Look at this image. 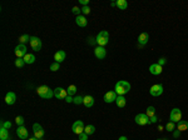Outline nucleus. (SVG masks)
<instances>
[{
    "instance_id": "2eb2a0df",
    "label": "nucleus",
    "mask_w": 188,
    "mask_h": 140,
    "mask_svg": "<svg viewBox=\"0 0 188 140\" xmlns=\"http://www.w3.org/2000/svg\"><path fill=\"white\" fill-rule=\"evenodd\" d=\"M149 71H150V74H153V75H161L162 71H163V66L158 65L157 63L156 64H152L149 66Z\"/></svg>"
},
{
    "instance_id": "79ce46f5",
    "label": "nucleus",
    "mask_w": 188,
    "mask_h": 140,
    "mask_svg": "<svg viewBox=\"0 0 188 140\" xmlns=\"http://www.w3.org/2000/svg\"><path fill=\"white\" fill-rule=\"evenodd\" d=\"M73 99H74V98H72L70 95H68L67 98H65V101H67V103H73Z\"/></svg>"
},
{
    "instance_id": "a211bd4d",
    "label": "nucleus",
    "mask_w": 188,
    "mask_h": 140,
    "mask_svg": "<svg viewBox=\"0 0 188 140\" xmlns=\"http://www.w3.org/2000/svg\"><path fill=\"white\" fill-rule=\"evenodd\" d=\"M15 101H16V95H15V93L9 91L8 94L5 95V103H6L8 105H13V104H15Z\"/></svg>"
},
{
    "instance_id": "de8ad7c7",
    "label": "nucleus",
    "mask_w": 188,
    "mask_h": 140,
    "mask_svg": "<svg viewBox=\"0 0 188 140\" xmlns=\"http://www.w3.org/2000/svg\"><path fill=\"white\" fill-rule=\"evenodd\" d=\"M158 140H167V139H158Z\"/></svg>"
},
{
    "instance_id": "ea45409f",
    "label": "nucleus",
    "mask_w": 188,
    "mask_h": 140,
    "mask_svg": "<svg viewBox=\"0 0 188 140\" xmlns=\"http://www.w3.org/2000/svg\"><path fill=\"white\" fill-rule=\"evenodd\" d=\"M179 135H181V132H178L177 129H174V130H173V136H174V138H178V136H179Z\"/></svg>"
},
{
    "instance_id": "c03bdc74",
    "label": "nucleus",
    "mask_w": 188,
    "mask_h": 140,
    "mask_svg": "<svg viewBox=\"0 0 188 140\" xmlns=\"http://www.w3.org/2000/svg\"><path fill=\"white\" fill-rule=\"evenodd\" d=\"M118 140H128V139H127V136H120Z\"/></svg>"
},
{
    "instance_id": "393cba45",
    "label": "nucleus",
    "mask_w": 188,
    "mask_h": 140,
    "mask_svg": "<svg viewBox=\"0 0 188 140\" xmlns=\"http://www.w3.org/2000/svg\"><path fill=\"white\" fill-rule=\"evenodd\" d=\"M23 59H24L25 64H33V63L35 62V57H34V55H33V54H26V55H25V57L23 58Z\"/></svg>"
},
{
    "instance_id": "f3484780",
    "label": "nucleus",
    "mask_w": 188,
    "mask_h": 140,
    "mask_svg": "<svg viewBox=\"0 0 188 140\" xmlns=\"http://www.w3.org/2000/svg\"><path fill=\"white\" fill-rule=\"evenodd\" d=\"M65 58H67V54H65V51L64 50H58L56 53L54 54V60L56 63H62V62H64L65 60Z\"/></svg>"
},
{
    "instance_id": "dca6fc26",
    "label": "nucleus",
    "mask_w": 188,
    "mask_h": 140,
    "mask_svg": "<svg viewBox=\"0 0 188 140\" xmlns=\"http://www.w3.org/2000/svg\"><path fill=\"white\" fill-rule=\"evenodd\" d=\"M94 55L98 58V59H104L107 57V50L103 48V46H97L94 49Z\"/></svg>"
},
{
    "instance_id": "f257e3e1",
    "label": "nucleus",
    "mask_w": 188,
    "mask_h": 140,
    "mask_svg": "<svg viewBox=\"0 0 188 140\" xmlns=\"http://www.w3.org/2000/svg\"><path fill=\"white\" fill-rule=\"evenodd\" d=\"M36 94L43 99H50L54 96V90H51L48 85H40L36 88Z\"/></svg>"
},
{
    "instance_id": "473e14b6",
    "label": "nucleus",
    "mask_w": 188,
    "mask_h": 140,
    "mask_svg": "<svg viewBox=\"0 0 188 140\" xmlns=\"http://www.w3.org/2000/svg\"><path fill=\"white\" fill-rule=\"evenodd\" d=\"M59 69H60V64L56 63V62L50 65V70H51V71H58Z\"/></svg>"
},
{
    "instance_id": "423d86ee",
    "label": "nucleus",
    "mask_w": 188,
    "mask_h": 140,
    "mask_svg": "<svg viewBox=\"0 0 188 140\" xmlns=\"http://www.w3.org/2000/svg\"><path fill=\"white\" fill-rule=\"evenodd\" d=\"M149 94L152 96H159L163 94V85L162 84H154L149 89Z\"/></svg>"
},
{
    "instance_id": "c9c22d12",
    "label": "nucleus",
    "mask_w": 188,
    "mask_h": 140,
    "mask_svg": "<svg viewBox=\"0 0 188 140\" xmlns=\"http://www.w3.org/2000/svg\"><path fill=\"white\" fill-rule=\"evenodd\" d=\"M72 11H73V14H75L77 16H79V14H80V11H82V9H79L78 6H73V9H72Z\"/></svg>"
},
{
    "instance_id": "9b49d317",
    "label": "nucleus",
    "mask_w": 188,
    "mask_h": 140,
    "mask_svg": "<svg viewBox=\"0 0 188 140\" xmlns=\"http://www.w3.org/2000/svg\"><path fill=\"white\" fill-rule=\"evenodd\" d=\"M16 135H18V138H20L23 140H28V139H29V133H28V129L24 127V125H23V127H18Z\"/></svg>"
},
{
    "instance_id": "412c9836",
    "label": "nucleus",
    "mask_w": 188,
    "mask_h": 140,
    "mask_svg": "<svg viewBox=\"0 0 188 140\" xmlns=\"http://www.w3.org/2000/svg\"><path fill=\"white\" fill-rule=\"evenodd\" d=\"M83 104L87 106V108H92V106L94 105V98L92 95H87V96H84V99H83Z\"/></svg>"
},
{
    "instance_id": "7c9ffc66",
    "label": "nucleus",
    "mask_w": 188,
    "mask_h": 140,
    "mask_svg": "<svg viewBox=\"0 0 188 140\" xmlns=\"http://www.w3.org/2000/svg\"><path fill=\"white\" fill-rule=\"evenodd\" d=\"M83 99H84V96H82V95H77L73 99V103L75 105H79V104H83Z\"/></svg>"
},
{
    "instance_id": "20e7f679",
    "label": "nucleus",
    "mask_w": 188,
    "mask_h": 140,
    "mask_svg": "<svg viewBox=\"0 0 188 140\" xmlns=\"http://www.w3.org/2000/svg\"><path fill=\"white\" fill-rule=\"evenodd\" d=\"M169 119H171L172 123H178V121H181V119H182V111H181V109H178V108L172 109L171 114H169Z\"/></svg>"
},
{
    "instance_id": "f704fd0d",
    "label": "nucleus",
    "mask_w": 188,
    "mask_h": 140,
    "mask_svg": "<svg viewBox=\"0 0 188 140\" xmlns=\"http://www.w3.org/2000/svg\"><path fill=\"white\" fill-rule=\"evenodd\" d=\"M166 129L168 130V132H173V130L176 129V124L172 123V121H169V123L166 125Z\"/></svg>"
},
{
    "instance_id": "0eeeda50",
    "label": "nucleus",
    "mask_w": 188,
    "mask_h": 140,
    "mask_svg": "<svg viewBox=\"0 0 188 140\" xmlns=\"http://www.w3.org/2000/svg\"><path fill=\"white\" fill-rule=\"evenodd\" d=\"M84 123L82 120H77L75 123L73 124V127H72V130H73V133L74 134H77V135H79V134H82V133H84Z\"/></svg>"
},
{
    "instance_id": "e433bc0d",
    "label": "nucleus",
    "mask_w": 188,
    "mask_h": 140,
    "mask_svg": "<svg viewBox=\"0 0 188 140\" xmlns=\"http://www.w3.org/2000/svg\"><path fill=\"white\" fill-rule=\"evenodd\" d=\"M82 13L84 14V15H88V14L90 13V8L89 6H83L82 8Z\"/></svg>"
},
{
    "instance_id": "39448f33",
    "label": "nucleus",
    "mask_w": 188,
    "mask_h": 140,
    "mask_svg": "<svg viewBox=\"0 0 188 140\" xmlns=\"http://www.w3.org/2000/svg\"><path fill=\"white\" fill-rule=\"evenodd\" d=\"M134 121L137 123L138 125H147V124H150V120L149 118L147 116V114H138V115H135V118H134Z\"/></svg>"
},
{
    "instance_id": "aec40b11",
    "label": "nucleus",
    "mask_w": 188,
    "mask_h": 140,
    "mask_svg": "<svg viewBox=\"0 0 188 140\" xmlns=\"http://www.w3.org/2000/svg\"><path fill=\"white\" fill-rule=\"evenodd\" d=\"M176 129L178 130V132H181V133H182V132H186V130H188V121H186V120L178 121Z\"/></svg>"
},
{
    "instance_id": "a18cd8bd",
    "label": "nucleus",
    "mask_w": 188,
    "mask_h": 140,
    "mask_svg": "<svg viewBox=\"0 0 188 140\" xmlns=\"http://www.w3.org/2000/svg\"><path fill=\"white\" fill-rule=\"evenodd\" d=\"M110 6H117V5H115V1H113V3H110Z\"/></svg>"
},
{
    "instance_id": "f8f14e48",
    "label": "nucleus",
    "mask_w": 188,
    "mask_h": 140,
    "mask_svg": "<svg viewBox=\"0 0 188 140\" xmlns=\"http://www.w3.org/2000/svg\"><path fill=\"white\" fill-rule=\"evenodd\" d=\"M117 98H118V94H117L115 91H108V93H105V94H104V98H103V100L109 104V103L115 101Z\"/></svg>"
},
{
    "instance_id": "1a4fd4ad",
    "label": "nucleus",
    "mask_w": 188,
    "mask_h": 140,
    "mask_svg": "<svg viewBox=\"0 0 188 140\" xmlns=\"http://www.w3.org/2000/svg\"><path fill=\"white\" fill-rule=\"evenodd\" d=\"M14 53H15V55H16V58H24L25 55L28 54L26 53V46L25 45H23V44H19V45H16L15 46V50H14Z\"/></svg>"
},
{
    "instance_id": "f03ea898",
    "label": "nucleus",
    "mask_w": 188,
    "mask_h": 140,
    "mask_svg": "<svg viewBox=\"0 0 188 140\" xmlns=\"http://www.w3.org/2000/svg\"><path fill=\"white\" fill-rule=\"evenodd\" d=\"M129 90H130V84L128 81H125V80H119L114 86V91L118 95H124Z\"/></svg>"
},
{
    "instance_id": "2f4dec72",
    "label": "nucleus",
    "mask_w": 188,
    "mask_h": 140,
    "mask_svg": "<svg viewBox=\"0 0 188 140\" xmlns=\"http://www.w3.org/2000/svg\"><path fill=\"white\" fill-rule=\"evenodd\" d=\"M24 121H25L24 118H23V116H20V115L15 118V123L19 125V127H23V125H24Z\"/></svg>"
},
{
    "instance_id": "b1692460",
    "label": "nucleus",
    "mask_w": 188,
    "mask_h": 140,
    "mask_svg": "<svg viewBox=\"0 0 188 140\" xmlns=\"http://www.w3.org/2000/svg\"><path fill=\"white\" fill-rule=\"evenodd\" d=\"M115 5H117L118 9H120V10H125V9L128 8V3H127L125 0H117Z\"/></svg>"
},
{
    "instance_id": "a19ab883",
    "label": "nucleus",
    "mask_w": 188,
    "mask_h": 140,
    "mask_svg": "<svg viewBox=\"0 0 188 140\" xmlns=\"http://www.w3.org/2000/svg\"><path fill=\"white\" fill-rule=\"evenodd\" d=\"M79 3H80L82 5H84V6H88V4H89V0H79Z\"/></svg>"
},
{
    "instance_id": "c85d7f7f",
    "label": "nucleus",
    "mask_w": 188,
    "mask_h": 140,
    "mask_svg": "<svg viewBox=\"0 0 188 140\" xmlns=\"http://www.w3.org/2000/svg\"><path fill=\"white\" fill-rule=\"evenodd\" d=\"M67 91H68V95L72 96V95H74L75 93L78 91V88L75 86V85H69V86H68V89H67Z\"/></svg>"
},
{
    "instance_id": "bb28decb",
    "label": "nucleus",
    "mask_w": 188,
    "mask_h": 140,
    "mask_svg": "<svg viewBox=\"0 0 188 140\" xmlns=\"http://www.w3.org/2000/svg\"><path fill=\"white\" fill-rule=\"evenodd\" d=\"M147 116L150 119V118H153V116H156V109H154V106H148L147 108Z\"/></svg>"
},
{
    "instance_id": "4c0bfd02",
    "label": "nucleus",
    "mask_w": 188,
    "mask_h": 140,
    "mask_svg": "<svg viewBox=\"0 0 188 140\" xmlns=\"http://www.w3.org/2000/svg\"><path fill=\"white\" fill-rule=\"evenodd\" d=\"M79 140H88V134H85V133L79 134Z\"/></svg>"
},
{
    "instance_id": "c756f323",
    "label": "nucleus",
    "mask_w": 188,
    "mask_h": 140,
    "mask_svg": "<svg viewBox=\"0 0 188 140\" xmlns=\"http://www.w3.org/2000/svg\"><path fill=\"white\" fill-rule=\"evenodd\" d=\"M15 66L16 68H23L25 65V62H24V59H21V58H16V60H15Z\"/></svg>"
},
{
    "instance_id": "49530a36",
    "label": "nucleus",
    "mask_w": 188,
    "mask_h": 140,
    "mask_svg": "<svg viewBox=\"0 0 188 140\" xmlns=\"http://www.w3.org/2000/svg\"><path fill=\"white\" fill-rule=\"evenodd\" d=\"M28 140H40V139H38V138H30V139H28Z\"/></svg>"
},
{
    "instance_id": "4be33fe9",
    "label": "nucleus",
    "mask_w": 188,
    "mask_h": 140,
    "mask_svg": "<svg viewBox=\"0 0 188 140\" xmlns=\"http://www.w3.org/2000/svg\"><path fill=\"white\" fill-rule=\"evenodd\" d=\"M115 104H117L118 108H124L125 104H127L125 98L123 95H118V98H117V100H115Z\"/></svg>"
},
{
    "instance_id": "72a5a7b5",
    "label": "nucleus",
    "mask_w": 188,
    "mask_h": 140,
    "mask_svg": "<svg viewBox=\"0 0 188 140\" xmlns=\"http://www.w3.org/2000/svg\"><path fill=\"white\" fill-rule=\"evenodd\" d=\"M0 128L9 130V129L11 128V123H10V121H1V127H0Z\"/></svg>"
},
{
    "instance_id": "cd10ccee",
    "label": "nucleus",
    "mask_w": 188,
    "mask_h": 140,
    "mask_svg": "<svg viewBox=\"0 0 188 140\" xmlns=\"http://www.w3.org/2000/svg\"><path fill=\"white\" fill-rule=\"evenodd\" d=\"M30 38H31V36H29L28 34H23L20 38H19V43L24 45L25 43H28V41H30Z\"/></svg>"
},
{
    "instance_id": "7ed1b4c3",
    "label": "nucleus",
    "mask_w": 188,
    "mask_h": 140,
    "mask_svg": "<svg viewBox=\"0 0 188 140\" xmlns=\"http://www.w3.org/2000/svg\"><path fill=\"white\" fill-rule=\"evenodd\" d=\"M95 41L99 46H103V48H104V46L108 44V41H109V33H108L107 30H102L100 33H98Z\"/></svg>"
},
{
    "instance_id": "58836bf2",
    "label": "nucleus",
    "mask_w": 188,
    "mask_h": 140,
    "mask_svg": "<svg viewBox=\"0 0 188 140\" xmlns=\"http://www.w3.org/2000/svg\"><path fill=\"white\" fill-rule=\"evenodd\" d=\"M166 62H167V59H166V58H161V59L158 60V63H157V64H158V65H161V66H163V65L166 64Z\"/></svg>"
},
{
    "instance_id": "6e6552de",
    "label": "nucleus",
    "mask_w": 188,
    "mask_h": 140,
    "mask_svg": "<svg viewBox=\"0 0 188 140\" xmlns=\"http://www.w3.org/2000/svg\"><path fill=\"white\" fill-rule=\"evenodd\" d=\"M30 46L34 51H39L41 49V40L38 38V36H31L30 38Z\"/></svg>"
},
{
    "instance_id": "ddd939ff",
    "label": "nucleus",
    "mask_w": 188,
    "mask_h": 140,
    "mask_svg": "<svg viewBox=\"0 0 188 140\" xmlns=\"http://www.w3.org/2000/svg\"><path fill=\"white\" fill-rule=\"evenodd\" d=\"M54 96L56 99H65L68 96V91L63 88H56V89H54Z\"/></svg>"
},
{
    "instance_id": "4468645a",
    "label": "nucleus",
    "mask_w": 188,
    "mask_h": 140,
    "mask_svg": "<svg viewBox=\"0 0 188 140\" xmlns=\"http://www.w3.org/2000/svg\"><path fill=\"white\" fill-rule=\"evenodd\" d=\"M149 40V34L148 33H142L139 36H138V46L139 48H143V46L148 43Z\"/></svg>"
},
{
    "instance_id": "9d476101",
    "label": "nucleus",
    "mask_w": 188,
    "mask_h": 140,
    "mask_svg": "<svg viewBox=\"0 0 188 140\" xmlns=\"http://www.w3.org/2000/svg\"><path fill=\"white\" fill-rule=\"evenodd\" d=\"M33 132H34V138H38V139H41L44 136V129L41 128L40 124L35 123L34 125H33Z\"/></svg>"
},
{
    "instance_id": "a878e982",
    "label": "nucleus",
    "mask_w": 188,
    "mask_h": 140,
    "mask_svg": "<svg viewBox=\"0 0 188 140\" xmlns=\"http://www.w3.org/2000/svg\"><path fill=\"white\" fill-rule=\"evenodd\" d=\"M84 133L88 134V135H92L95 133V127L94 125H87L85 128H84Z\"/></svg>"
},
{
    "instance_id": "5701e85b",
    "label": "nucleus",
    "mask_w": 188,
    "mask_h": 140,
    "mask_svg": "<svg viewBox=\"0 0 188 140\" xmlns=\"http://www.w3.org/2000/svg\"><path fill=\"white\" fill-rule=\"evenodd\" d=\"M0 139H1V140H10V134H9V130L0 128Z\"/></svg>"
},
{
    "instance_id": "37998d69",
    "label": "nucleus",
    "mask_w": 188,
    "mask_h": 140,
    "mask_svg": "<svg viewBox=\"0 0 188 140\" xmlns=\"http://www.w3.org/2000/svg\"><path fill=\"white\" fill-rule=\"evenodd\" d=\"M149 120H150V123H157V120H158V118H157V115H156V116H153V118H150Z\"/></svg>"
},
{
    "instance_id": "6ab92c4d",
    "label": "nucleus",
    "mask_w": 188,
    "mask_h": 140,
    "mask_svg": "<svg viewBox=\"0 0 188 140\" xmlns=\"http://www.w3.org/2000/svg\"><path fill=\"white\" fill-rule=\"evenodd\" d=\"M75 24H77L78 26H80V28H85L88 25V20H87L85 16L79 15V16L75 18Z\"/></svg>"
}]
</instances>
